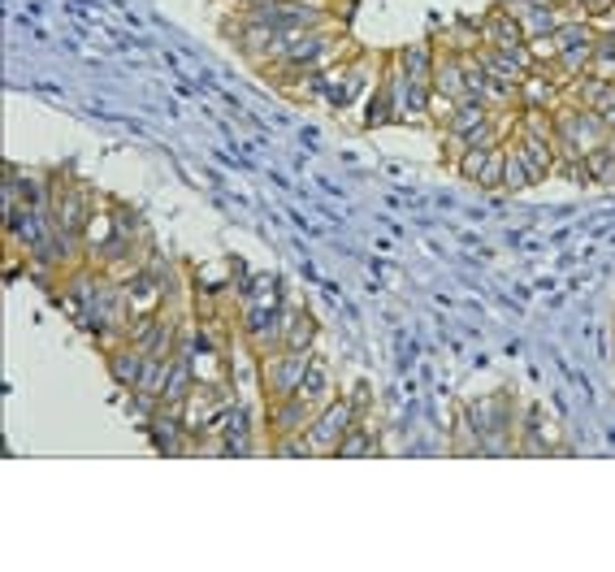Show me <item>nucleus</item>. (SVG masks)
I'll use <instances>...</instances> for the list:
<instances>
[{
    "instance_id": "nucleus-24",
    "label": "nucleus",
    "mask_w": 615,
    "mask_h": 572,
    "mask_svg": "<svg viewBox=\"0 0 615 572\" xmlns=\"http://www.w3.org/2000/svg\"><path fill=\"white\" fill-rule=\"evenodd\" d=\"M612 18H615V13H612Z\"/></svg>"
},
{
    "instance_id": "nucleus-4",
    "label": "nucleus",
    "mask_w": 615,
    "mask_h": 572,
    "mask_svg": "<svg viewBox=\"0 0 615 572\" xmlns=\"http://www.w3.org/2000/svg\"><path fill=\"white\" fill-rule=\"evenodd\" d=\"M481 44L486 48H499V53H516V48L528 44V35L525 26H521V18H512L503 9H490L486 22H481Z\"/></svg>"
},
{
    "instance_id": "nucleus-13",
    "label": "nucleus",
    "mask_w": 615,
    "mask_h": 572,
    "mask_svg": "<svg viewBox=\"0 0 615 572\" xmlns=\"http://www.w3.org/2000/svg\"><path fill=\"white\" fill-rule=\"evenodd\" d=\"M607 83H612V79H603V75H594V70H590V75H577V79L563 88V104H568V108H594V104L603 100V92H607Z\"/></svg>"
},
{
    "instance_id": "nucleus-23",
    "label": "nucleus",
    "mask_w": 615,
    "mask_h": 572,
    "mask_svg": "<svg viewBox=\"0 0 615 572\" xmlns=\"http://www.w3.org/2000/svg\"><path fill=\"white\" fill-rule=\"evenodd\" d=\"M555 9H563V13H572V0H550Z\"/></svg>"
},
{
    "instance_id": "nucleus-21",
    "label": "nucleus",
    "mask_w": 615,
    "mask_h": 572,
    "mask_svg": "<svg viewBox=\"0 0 615 572\" xmlns=\"http://www.w3.org/2000/svg\"><path fill=\"white\" fill-rule=\"evenodd\" d=\"M528 53H533V70H537V66H555V57H559L555 35H533V39H528Z\"/></svg>"
},
{
    "instance_id": "nucleus-14",
    "label": "nucleus",
    "mask_w": 615,
    "mask_h": 572,
    "mask_svg": "<svg viewBox=\"0 0 615 572\" xmlns=\"http://www.w3.org/2000/svg\"><path fill=\"white\" fill-rule=\"evenodd\" d=\"M299 394H304V399H308L317 412H321V408L334 399V394H330V369H326V361H321V356H312V361H308V374H304Z\"/></svg>"
},
{
    "instance_id": "nucleus-18",
    "label": "nucleus",
    "mask_w": 615,
    "mask_h": 572,
    "mask_svg": "<svg viewBox=\"0 0 615 572\" xmlns=\"http://www.w3.org/2000/svg\"><path fill=\"white\" fill-rule=\"evenodd\" d=\"M590 70L603 75V79H615V26L594 35V66Z\"/></svg>"
},
{
    "instance_id": "nucleus-19",
    "label": "nucleus",
    "mask_w": 615,
    "mask_h": 572,
    "mask_svg": "<svg viewBox=\"0 0 615 572\" xmlns=\"http://www.w3.org/2000/svg\"><path fill=\"white\" fill-rule=\"evenodd\" d=\"M503 165H508V144L490 148V157H486V170H481L477 187L481 191H503Z\"/></svg>"
},
{
    "instance_id": "nucleus-1",
    "label": "nucleus",
    "mask_w": 615,
    "mask_h": 572,
    "mask_svg": "<svg viewBox=\"0 0 615 572\" xmlns=\"http://www.w3.org/2000/svg\"><path fill=\"white\" fill-rule=\"evenodd\" d=\"M355 421V408L348 399H330L317 416H312V425L304 430V443H308V456H339V443L348 438V430H352Z\"/></svg>"
},
{
    "instance_id": "nucleus-11",
    "label": "nucleus",
    "mask_w": 615,
    "mask_h": 572,
    "mask_svg": "<svg viewBox=\"0 0 615 572\" xmlns=\"http://www.w3.org/2000/svg\"><path fill=\"white\" fill-rule=\"evenodd\" d=\"M317 334H321V325H317L312 312H295V308H286V330H282V347H286V352H312Z\"/></svg>"
},
{
    "instance_id": "nucleus-17",
    "label": "nucleus",
    "mask_w": 615,
    "mask_h": 572,
    "mask_svg": "<svg viewBox=\"0 0 615 572\" xmlns=\"http://www.w3.org/2000/svg\"><path fill=\"white\" fill-rule=\"evenodd\" d=\"M528 187H537L533 183V174H528V165H525V157L508 144V165H503V191H512V195H521V191Z\"/></svg>"
},
{
    "instance_id": "nucleus-3",
    "label": "nucleus",
    "mask_w": 615,
    "mask_h": 572,
    "mask_svg": "<svg viewBox=\"0 0 615 572\" xmlns=\"http://www.w3.org/2000/svg\"><path fill=\"white\" fill-rule=\"evenodd\" d=\"M317 408L304 399V394H286V399H269V434L273 438H291V434H304L312 425Z\"/></svg>"
},
{
    "instance_id": "nucleus-22",
    "label": "nucleus",
    "mask_w": 615,
    "mask_h": 572,
    "mask_svg": "<svg viewBox=\"0 0 615 572\" xmlns=\"http://www.w3.org/2000/svg\"><path fill=\"white\" fill-rule=\"evenodd\" d=\"M572 13H577V18H590V22H599V18L615 13V0H572Z\"/></svg>"
},
{
    "instance_id": "nucleus-15",
    "label": "nucleus",
    "mask_w": 615,
    "mask_h": 572,
    "mask_svg": "<svg viewBox=\"0 0 615 572\" xmlns=\"http://www.w3.org/2000/svg\"><path fill=\"white\" fill-rule=\"evenodd\" d=\"M563 9H555V4H528L525 18H521V26H525V35L533 39V35H555L559 26H563Z\"/></svg>"
},
{
    "instance_id": "nucleus-9",
    "label": "nucleus",
    "mask_w": 615,
    "mask_h": 572,
    "mask_svg": "<svg viewBox=\"0 0 615 572\" xmlns=\"http://www.w3.org/2000/svg\"><path fill=\"white\" fill-rule=\"evenodd\" d=\"M434 92L451 95V100H464L468 88H464V57L442 48L439 44V61H434Z\"/></svg>"
},
{
    "instance_id": "nucleus-5",
    "label": "nucleus",
    "mask_w": 615,
    "mask_h": 572,
    "mask_svg": "<svg viewBox=\"0 0 615 572\" xmlns=\"http://www.w3.org/2000/svg\"><path fill=\"white\" fill-rule=\"evenodd\" d=\"M512 148L525 157L528 174H533V183H546L550 174H555V139H542V135H528L516 126V135H512Z\"/></svg>"
},
{
    "instance_id": "nucleus-6",
    "label": "nucleus",
    "mask_w": 615,
    "mask_h": 572,
    "mask_svg": "<svg viewBox=\"0 0 615 572\" xmlns=\"http://www.w3.org/2000/svg\"><path fill=\"white\" fill-rule=\"evenodd\" d=\"M395 61H399V70L417 83V88H434V61H439V44H430V39H421V44H408V48H399L395 53Z\"/></svg>"
},
{
    "instance_id": "nucleus-2",
    "label": "nucleus",
    "mask_w": 615,
    "mask_h": 572,
    "mask_svg": "<svg viewBox=\"0 0 615 572\" xmlns=\"http://www.w3.org/2000/svg\"><path fill=\"white\" fill-rule=\"evenodd\" d=\"M308 361H312V352H286V347L264 352L261 356L264 399H286V394H299L304 374H308Z\"/></svg>"
},
{
    "instance_id": "nucleus-10",
    "label": "nucleus",
    "mask_w": 615,
    "mask_h": 572,
    "mask_svg": "<svg viewBox=\"0 0 615 572\" xmlns=\"http://www.w3.org/2000/svg\"><path fill=\"white\" fill-rule=\"evenodd\" d=\"M368 126H381V122H395V57H386V70L377 75V92L368 95V113H364Z\"/></svg>"
},
{
    "instance_id": "nucleus-12",
    "label": "nucleus",
    "mask_w": 615,
    "mask_h": 572,
    "mask_svg": "<svg viewBox=\"0 0 615 572\" xmlns=\"http://www.w3.org/2000/svg\"><path fill=\"white\" fill-rule=\"evenodd\" d=\"M559 104H563V88L555 79H546L537 70L521 79V108H559Z\"/></svg>"
},
{
    "instance_id": "nucleus-16",
    "label": "nucleus",
    "mask_w": 615,
    "mask_h": 572,
    "mask_svg": "<svg viewBox=\"0 0 615 572\" xmlns=\"http://www.w3.org/2000/svg\"><path fill=\"white\" fill-rule=\"evenodd\" d=\"M373 451H377V434L368 430V421H355L352 430H348V438L339 443V456L352 460V456H373Z\"/></svg>"
},
{
    "instance_id": "nucleus-8",
    "label": "nucleus",
    "mask_w": 615,
    "mask_h": 572,
    "mask_svg": "<svg viewBox=\"0 0 615 572\" xmlns=\"http://www.w3.org/2000/svg\"><path fill=\"white\" fill-rule=\"evenodd\" d=\"M481 122H490V108H486V100L481 95H464L459 104H455V113L446 117V126H442V135H451V139H468Z\"/></svg>"
},
{
    "instance_id": "nucleus-20",
    "label": "nucleus",
    "mask_w": 615,
    "mask_h": 572,
    "mask_svg": "<svg viewBox=\"0 0 615 572\" xmlns=\"http://www.w3.org/2000/svg\"><path fill=\"white\" fill-rule=\"evenodd\" d=\"M486 157H490V148H464V157L455 161V170H459L468 183H477L481 170H486Z\"/></svg>"
},
{
    "instance_id": "nucleus-7",
    "label": "nucleus",
    "mask_w": 615,
    "mask_h": 572,
    "mask_svg": "<svg viewBox=\"0 0 615 572\" xmlns=\"http://www.w3.org/2000/svg\"><path fill=\"white\" fill-rule=\"evenodd\" d=\"M144 365H148V352L144 347H135V343H117V347H109V374L113 381H122V386H139L144 378Z\"/></svg>"
}]
</instances>
